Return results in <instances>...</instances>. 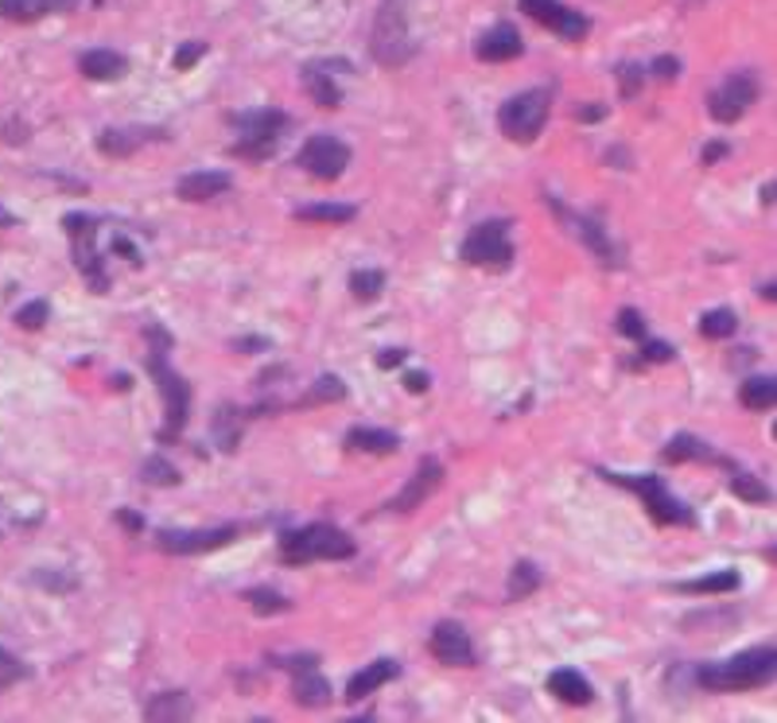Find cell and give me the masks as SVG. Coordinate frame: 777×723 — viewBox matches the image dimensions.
Wrapping results in <instances>:
<instances>
[{"label":"cell","mask_w":777,"mask_h":723,"mask_svg":"<svg viewBox=\"0 0 777 723\" xmlns=\"http://www.w3.org/2000/svg\"><path fill=\"white\" fill-rule=\"evenodd\" d=\"M727 152H731L727 140H712V144H708L704 157H700V160H704V168H712V164H720V160L727 157Z\"/></svg>","instance_id":"obj_50"},{"label":"cell","mask_w":777,"mask_h":723,"mask_svg":"<svg viewBox=\"0 0 777 723\" xmlns=\"http://www.w3.org/2000/svg\"><path fill=\"white\" fill-rule=\"evenodd\" d=\"M738 331V315L731 307H712L700 315V335L704 338H731Z\"/></svg>","instance_id":"obj_36"},{"label":"cell","mask_w":777,"mask_h":723,"mask_svg":"<svg viewBox=\"0 0 777 723\" xmlns=\"http://www.w3.org/2000/svg\"><path fill=\"white\" fill-rule=\"evenodd\" d=\"M552 114V90L537 86V90H521L498 109V129L506 132L514 144H532L544 132Z\"/></svg>","instance_id":"obj_7"},{"label":"cell","mask_w":777,"mask_h":723,"mask_svg":"<svg viewBox=\"0 0 777 723\" xmlns=\"http://www.w3.org/2000/svg\"><path fill=\"white\" fill-rule=\"evenodd\" d=\"M203 55H206V43H203V40H187V43H183V47L172 55V66L183 75V71H191V66H195Z\"/></svg>","instance_id":"obj_44"},{"label":"cell","mask_w":777,"mask_h":723,"mask_svg":"<svg viewBox=\"0 0 777 723\" xmlns=\"http://www.w3.org/2000/svg\"><path fill=\"white\" fill-rule=\"evenodd\" d=\"M618 335H626V338H634V343H641V338L649 335L646 315H641L638 307H622V312H618Z\"/></svg>","instance_id":"obj_41"},{"label":"cell","mask_w":777,"mask_h":723,"mask_svg":"<svg viewBox=\"0 0 777 723\" xmlns=\"http://www.w3.org/2000/svg\"><path fill=\"white\" fill-rule=\"evenodd\" d=\"M715 467L727 471V475H731L727 486H731V490H735L743 501H758V506H762V501H774V490H769L766 483H758V478H754L746 467H738L735 460H727V455H715Z\"/></svg>","instance_id":"obj_26"},{"label":"cell","mask_w":777,"mask_h":723,"mask_svg":"<svg viewBox=\"0 0 777 723\" xmlns=\"http://www.w3.org/2000/svg\"><path fill=\"white\" fill-rule=\"evenodd\" d=\"M397 677H401V661H393V658L369 661L361 673L350 677V684H346V700H350V704H361V700L374 697L377 689H385V684L397 681Z\"/></svg>","instance_id":"obj_18"},{"label":"cell","mask_w":777,"mask_h":723,"mask_svg":"<svg viewBox=\"0 0 777 723\" xmlns=\"http://www.w3.org/2000/svg\"><path fill=\"white\" fill-rule=\"evenodd\" d=\"M277 552H280V564L300 568V564H311V560H350L354 552H358V544L350 541L346 529L331 526V521H311V526L280 533Z\"/></svg>","instance_id":"obj_3"},{"label":"cell","mask_w":777,"mask_h":723,"mask_svg":"<svg viewBox=\"0 0 777 723\" xmlns=\"http://www.w3.org/2000/svg\"><path fill=\"white\" fill-rule=\"evenodd\" d=\"M148 338H152V350H148V374L160 386V397H164V428L155 432L160 444H172V440L183 436L191 417V386L183 374H175L168 366V350H172V335H168L160 323H148Z\"/></svg>","instance_id":"obj_1"},{"label":"cell","mask_w":777,"mask_h":723,"mask_svg":"<svg viewBox=\"0 0 777 723\" xmlns=\"http://www.w3.org/2000/svg\"><path fill=\"white\" fill-rule=\"evenodd\" d=\"M440 483H443V463L435 460V455H424V460L417 463V471H412V478L404 483V490L397 494V498H389L381 506V510H389V514H412V510H420L428 498H432L435 490H440Z\"/></svg>","instance_id":"obj_16"},{"label":"cell","mask_w":777,"mask_h":723,"mask_svg":"<svg viewBox=\"0 0 777 723\" xmlns=\"http://www.w3.org/2000/svg\"><path fill=\"white\" fill-rule=\"evenodd\" d=\"M295 168H303L311 180L335 183V180H343V172L350 168V149H346L338 137H331V132H315V137L303 140V149L295 152Z\"/></svg>","instance_id":"obj_10"},{"label":"cell","mask_w":777,"mask_h":723,"mask_svg":"<svg viewBox=\"0 0 777 723\" xmlns=\"http://www.w3.org/2000/svg\"><path fill=\"white\" fill-rule=\"evenodd\" d=\"M521 51H525V40L514 24H494L490 32H483L475 43V55L483 58V63H509V58H517Z\"/></svg>","instance_id":"obj_19"},{"label":"cell","mask_w":777,"mask_h":723,"mask_svg":"<svg viewBox=\"0 0 777 723\" xmlns=\"http://www.w3.org/2000/svg\"><path fill=\"white\" fill-rule=\"evenodd\" d=\"M606 114H611L606 106H598V101H587V106L575 109V121H603Z\"/></svg>","instance_id":"obj_51"},{"label":"cell","mask_w":777,"mask_h":723,"mask_svg":"<svg viewBox=\"0 0 777 723\" xmlns=\"http://www.w3.org/2000/svg\"><path fill=\"white\" fill-rule=\"evenodd\" d=\"M549 692L557 700H564V704H572V708H587L591 700H595V689H591V681L580 673V669H552Z\"/></svg>","instance_id":"obj_23"},{"label":"cell","mask_w":777,"mask_h":723,"mask_svg":"<svg viewBox=\"0 0 777 723\" xmlns=\"http://www.w3.org/2000/svg\"><path fill=\"white\" fill-rule=\"evenodd\" d=\"M598 475L606 478V483L622 486V490H634L641 498V506L649 510V518L657 521V526H684L692 529L695 526V514L688 510L684 501L677 498V494L665 486V478L657 475H626V471H606L598 467Z\"/></svg>","instance_id":"obj_5"},{"label":"cell","mask_w":777,"mask_h":723,"mask_svg":"<svg viewBox=\"0 0 777 723\" xmlns=\"http://www.w3.org/2000/svg\"><path fill=\"white\" fill-rule=\"evenodd\" d=\"M9 226H17V214L4 211V206H0V230H9Z\"/></svg>","instance_id":"obj_56"},{"label":"cell","mask_w":777,"mask_h":723,"mask_svg":"<svg viewBox=\"0 0 777 723\" xmlns=\"http://www.w3.org/2000/svg\"><path fill=\"white\" fill-rule=\"evenodd\" d=\"M369 51L381 66H404L417 55V43L404 24V0H385L381 12L374 20V35H369Z\"/></svg>","instance_id":"obj_8"},{"label":"cell","mask_w":777,"mask_h":723,"mask_svg":"<svg viewBox=\"0 0 777 723\" xmlns=\"http://www.w3.org/2000/svg\"><path fill=\"white\" fill-rule=\"evenodd\" d=\"M350 292H354V300H361V304H374V300L385 292V272L354 269L350 272Z\"/></svg>","instance_id":"obj_37"},{"label":"cell","mask_w":777,"mask_h":723,"mask_svg":"<svg viewBox=\"0 0 777 723\" xmlns=\"http://www.w3.org/2000/svg\"><path fill=\"white\" fill-rule=\"evenodd\" d=\"M738 401L751 412H769L777 401V381L769 378V374L766 378H746L743 386H738Z\"/></svg>","instance_id":"obj_30"},{"label":"cell","mask_w":777,"mask_h":723,"mask_svg":"<svg viewBox=\"0 0 777 723\" xmlns=\"http://www.w3.org/2000/svg\"><path fill=\"white\" fill-rule=\"evenodd\" d=\"M649 75H654L657 83H677L680 78V58L677 55H657L654 63H649Z\"/></svg>","instance_id":"obj_46"},{"label":"cell","mask_w":777,"mask_h":723,"mask_svg":"<svg viewBox=\"0 0 777 723\" xmlns=\"http://www.w3.org/2000/svg\"><path fill=\"white\" fill-rule=\"evenodd\" d=\"M234 187L229 172H191L175 183V195L187 198V203H206V198H218Z\"/></svg>","instance_id":"obj_22"},{"label":"cell","mask_w":777,"mask_h":723,"mask_svg":"<svg viewBox=\"0 0 777 723\" xmlns=\"http://www.w3.org/2000/svg\"><path fill=\"white\" fill-rule=\"evenodd\" d=\"M300 78H303V86H307L311 101H315L320 109L343 106V86H338V78L331 75V63H307Z\"/></svg>","instance_id":"obj_21"},{"label":"cell","mask_w":777,"mask_h":723,"mask_svg":"<svg viewBox=\"0 0 777 723\" xmlns=\"http://www.w3.org/2000/svg\"><path fill=\"white\" fill-rule=\"evenodd\" d=\"M466 265L475 269H494L506 272L514 265V241H509V218H490V223H478L475 230L466 234L463 249H458Z\"/></svg>","instance_id":"obj_9"},{"label":"cell","mask_w":777,"mask_h":723,"mask_svg":"<svg viewBox=\"0 0 777 723\" xmlns=\"http://www.w3.org/2000/svg\"><path fill=\"white\" fill-rule=\"evenodd\" d=\"M762 300H769V304H774L777 300V288H774V280H769V284H762V292H758Z\"/></svg>","instance_id":"obj_57"},{"label":"cell","mask_w":777,"mask_h":723,"mask_svg":"<svg viewBox=\"0 0 777 723\" xmlns=\"http://www.w3.org/2000/svg\"><path fill=\"white\" fill-rule=\"evenodd\" d=\"M521 12H529L537 24L552 28V32H557L560 40H568V43H583L587 40V32H591V20L583 17V12L560 4V0H521Z\"/></svg>","instance_id":"obj_15"},{"label":"cell","mask_w":777,"mask_h":723,"mask_svg":"<svg viewBox=\"0 0 777 723\" xmlns=\"http://www.w3.org/2000/svg\"><path fill=\"white\" fill-rule=\"evenodd\" d=\"M544 203H549V211L557 214L560 223L568 226V230L575 234V238L583 241V246L591 249V253L598 257V265H606V269H622V249L614 246V238H611V230H606L598 218H587V214H575V211H568L564 203H560L557 195H544Z\"/></svg>","instance_id":"obj_11"},{"label":"cell","mask_w":777,"mask_h":723,"mask_svg":"<svg viewBox=\"0 0 777 723\" xmlns=\"http://www.w3.org/2000/svg\"><path fill=\"white\" fill-rule=\"evenodd\" d=\"M226 121L238 129V140L229 144V157L253 160V164L277 157L280 140H284V129H288V114H280V109H272V106L229 114Z\"/></svg>","instance_id":"obj_4"},{"label":"cell","mask_w":777,"mask_h":723,"mask_svg":"<svg viewBox=\"0 0 777 723\" xmlns=\"http://www.w3.org/2000/svg\"><path fill=\"white\" fill-rule=\"evenodd\" d=\"M404 358H409L404 350H381L377 354V366H381V370H393V366H404Z\"/></svg>","instance_id":"obj_53"},{"label":"cell","mask_w":777,"mask_h":723,"mask_svg":"<svg viewBox=\"0 0 777 723\" xmlns=\"http://www.w3.org/2000/svg\"><path fill=\"white\" fill-rule=\"evenodd\" d=\"M331 681L320 673V666H311V669H295V681H292V700L300 708H323V704H331Z\"/></svg>","instance_id":"obj_25"},{"label":"cell","mask_w":777,"mask_h":723,"mask_svg":"<svg viewBox=\"0 0 777 723\" xmlns=\"http://www.w3.org/2000/svg\"><path fill=\"white\" fill-rule=\"evenodd\" d=\"M269 338H234V350H269Z\"/></svg>","instance_id":"obj_54"},{"label":"cell","mask_w":777,"mask_h":723,"mask_svg":"<svg viewBox=\"0 0 777 723\" xmlns=\"http://www.w3.org/2000/svg\"><path fill=\"white\" fill-rule=\"evenodd\" d=\"M148 720H187L191 715V700L187 692H155L144 704Z\"/></svg>","instance_id":"obj_31"},{"label":"cell","mask_w":777,"mask_h":723,"mask_svg":"<svg viewBox=\"0 0 777 723\" xmlns=\"http://www.w3.org/2000/svg\"><path fill=\"white\" fill-rule=\"evenodd\" d=\"M715 455L720 452H712V444L695 440L692 432H677V436L661 447L665 463H715Z\"/></svg>","instance_id":"obj_27"},{"label":"cell","mask_w":777,"mask_h":723,"mask_svg":"<svg viewBox=\"0 0 777 723\" xmlns=\"http://www.w3.org/2000/svg\"><path fill=\"white\" fill-rule=\"evenodd\" d=\"M401 447V436L397 432H385V428H369V424H354L346 432V452H361V455H393Z\"/></svg>","instance_id":"obj_24"},{"label":"cell","mask_w":777,"mask_h":723,"mask_svg":"<svg viewBox=\"0 0 777 723\" xmlns=\"http://www.w3.org/2000/svg\"><path fill=\"white\" fill-rule=\"evenodd\" d=\"M754 101H758V78L751 71H738V75H727L708 94V114L720 125H735L738 117L751 114Z\"/></svg>","instance_id":"obj_12"},{"label":"cell","mask_w":777,"mask_h":723,"mask_svg":"<svg viewBox=\"0 0 777 723\" xmlns=\"http://www.w3.org/2000/svg\"><path fill=\"white\" fill-rule=\"evenodd\" d=\"M241 526H214V529H160L155 544L168 557H198V552L226 549L229 541H238Z\"/></svg>","instance_id":"obj_13"},{"label":"cell","mask_w":777,"mask_h":723,"mask_svg":"<svg viewBox=\"0 0 777 723\" xmlns=\"http://www.w3.org/2000/svg\"><path fill=\"white\" fill-rule=\"evenodd\" d=\"M774 661L777 649L769 646H754L743 649L727 661H712V666L695 669V684L708 692H746V689H762V684L774 681Z\"/></svg>","instance_id":"obj_2"},{"label":"cell","mask_w":777,"mask_h":723,"mask_svg":"<svg viewBox=\"0 0 777 723\" xmlns=\"http://www.w3.org/2000/svg\"><path fill=\"white\" fill-rule=\"evenodd\" d=\"M35 584H40V587H47V592H71V587H74V580H71V575H66V580H63V575H55V572H35Z\"/></svg>","instance_id":"obj_48"},{"label":"cell","mask_w":777,"mask_h":723,"mask_svg":"<svg viewBox=\"0 0 777 723\" xmlns=\"http://www.w3.org/2000/svg\"><path fill=\"white\" fill-rule=\"evenodd\" d=\"M140 478L152 486H175L180 483V471L172 467V463L164 460V455H148L144 467H140Z\"/></svg>","instance_id":"obj_39"},{"label":"cell","mask_w":777,"mask_h":723,"mask_svg":"<svg viewBox=\"0 0 777 723\" xmlns=\"http://www.w3.org/2000/svg\"><path fill=\"white\" fill-rule=\"evenodd\" d=\"M98 226H101L98 214H86V211L63 214V230H66V238H71L74 269L83 272L86 284L101 296V292H109V272H106V261H101V253H98Z\"/></svg>","instance_id":"obj_6"},{"label":"cell","mask_w":777,"mask_h":723,"mask_svg":"<svg viewBox=\"0 0 777 723\" xmlns=\"http://www.w3.org/2000/svg\"><path fill=\"white\" fill-rule=\"evenodd\" d=\"M641 358H638V366H646V362H672L677 358V350H672L669 343H657V338H641Z\"/></svg>","instance_id":"obj_45"},{"label":"cell","mask_w":777,"mask_h":723,"mask_svg":"<svg viewBox=\"0 0 777 723\" xmlns=\"http://www.w3.org/2000/svg\"><path fill=\"white\" fill-rule=\"evenodd\" d=\"M641 83H646V71L638 63H622L618 66V86H622V98H638Z\"/></svg>","instance_id":"obj_43"},{"label":"cell","mask_w":777,"mask_h":723,"mask_svg":"<svg viewBox=\"0 0 777 723\" xmlns=\"http://www.w3.org/2000/svg\"><path fill=\"white\" fill-rule=\"evenodd\" d=\"M428 654H432L440 666H451V669H471L478 661L471 634H466L458 623H451V618L432 626V634H428Z\"/></svg>","instance_id":"obj_14"},{"label":"cell","mask_w":777,"mask_h":723,"mask_svg":"<svg viewBox=\"0 0 777 723\" xmlns=\"http://www.w3.org/2000/svg\"><path fill=\"white\" fill-rule=\"evenodd\" d=\"M241 412L234 404H222L218 417H214V436H218V447L222 452H238V440H241V424H238Z\"/></svg>","instance_id":"obj_35"},{"label":"cell","mask_w":777,"mask_h":723,"mask_svg":"<svg viewBox=\"0 0 777 723\" xmlns=\"http://www.w3.org/2000/svg\"><path fill=\"white\" fill-rule=\"evenodd\" d=\"M117 521H121L129 533H144V518H140V514H132L129 506H125V510H117Z\"/></svg>","instance_id":"obj_52"},{"label":"cell","mask_w":777,"mask_h":723,"mask_svg":"<svg viewBox=\"0 0 777 723\" xmlns=\"http://www.w3.org/2000/svg\"><path fill=\"white\" fill-rule=\"evenodd\" d=\"M51 9H55V0H0V20L32 24V20L47 17Z\"/></svg>","instance_id":"obj_33"},{"label":"cell","mask_w":777,"mask_h":723,"mask_svg":"<svg viewBox=\"0 0 777 723\" xmlns=\"http://www.w3.org/2000/svg\"><path fill=\"white\" fill-rule=\"evenodd\" d=\"M28 677H32V669H28L17 654H9V649L0 646V689H12V684L28 681Z\"/></svg>","instance_id":"obj_40"},{"label":"cell","mask_w":777,"mask_h":723,"mask_svg":"<svg viewBox=\"0 0 777 723\" xmlns=\"http://www.w3.org/2000/svg\"><path fill=\"white\" fill-rule=\"evenodd\" d=\"M672 587L684 595H731L743 587V575H738L735 568H723V572L700 575V580H688V584H672Z\"/></svg>","instance_id":"obj_29"},{"label":"cell","mask_w":777,"mask_h":723,"mask_svg":"<svg viewBox=\"0 0 777 723\" xmlns=\"http://www.w3.org/2000/svg\"><path fill=\"white\" fill-rule=\"evenodd\" d=\"M540 587V572L532 560H517L514 568H509V584H506V600L509 603H521L529 600L532 592Z\"/></svg>","instance_id":"obj_32"},{"label":"cell","mask_w":777,"mask_h":723,"mask_svg":"<svg viewBox=\"0 0 777 723\" xmlns=\"http://www.w3.org/2000/svg\"><path fill=\"white\" fill-rule=\"evenodd\" d=\"M78 71H83L90 83H117V78L129 75V58L114 47H90L78 55Z\"/></svg>","instance_id":"obj_20"},{"label":"cell","mask_w":777,"mask_h":723,"mask_svg":"<svg viewBox=\"0 0 777 723\" xmlns=\"http://www.w3.org/2000/svg\"><path fill=\"white\" fill-rule=\"evenodd\" d=\"M295 223H327V226H343L358 218V206L354 203H311V206H295L292 211Z\"/></svg>","instance_id":"obj_28"},{"label":"cell","mask_w":777,"mask_h":723,"mask_svg":"<svg viewBox=\"0 0 777 723\" xmlns=\"http://www.w3.org/2000/svg\"><path fill=\"white\" fill-rule=\"evenodd\" d=\"M404 389H409V393H428V389H432V378H428L424 370H409L404 374Z\"/></svg>","instance_id":"obj_49"},{"label":"cell","mask_w":777,"mask_h":723,"mask_svg":"<svg viewBox=\"0 0 777 723\" xmlns=\"http://www.w3.org/2000/svg\"><path fill=\"white\" fill-rule=\"evenodd\" d=\"M331 401H346V386H343V378H335V374H323L300 404L303 409H311V404H331Z\"/></svg>","instance_id":"obj_38"},{"label":"cell","mask_w":777,"mask_h":723,"mask_svg":"<svg viewBox=\"0 0 777 723\" xmlns=\"http://www.w3.org/2000/svg\"><path fill=\"white\" fill-rule=\"evenodd\" d=\"M269 666H277V669H311V666H320V658H315V654H292V658H277V654H272L269 658Z\"/></svg>","instance_id":"obj_47"},{"label":"cell","mask_w":777,"mask_h":723,"mask_svg":"<svg viewBox=\"0 0 777 723\" xmlns=\"http://www.w3.org/2000/svg\"><path fill=\"white\" fill-rule=\"evenodd\" d=\"M47 320H51L47 300H32V304H24V307H20V312H17V323H20V327H24V331H40Z\"/></svg>","instance_id":"obj_42"},{"label":"cell","mask_w":777,"mask_h":723,"mask_svg":"<svg viewBox=\"0 0 777 723\" xmlns=\"http://www.w3.org/2000/svg\"><path fill=\"white\" fill-rule=\"evenodd\" d=\"M148 140H164V129H144V125H129V129H101L98 132V152L106 160H125L137 149H144Z\"/></svg>","instance_id":"obj_17"},{"label":"cell","mask_w":777,"mask_h":723,"mask_svg":"<svg viewBox=\"0 0 777 723\" xmlns=\"http://www.w3.org/2000/svg\"><path fill=\"white\" fill-rule=\"evenodd\" d=\"M246 603L253 607V615H261V618L288 615V611H292V600H288V595H280L277 587H249Z\"/></svg>","instance_id":"obj_34"},{"label":"cell","mask_w":777,"mask_h":723,"mask_svg":"<svg viewBox=\"0 0 777 723\" xmlns=\"http://www.w3.org/2000/svg\"><path fill=\"white\" fill-rule=\"evenodd\" d=\"M774 191H777V187H774V180H769L766 187L758 191V195H762V206H774Z\"/></svg>","instance_id":"obj_55"}]
</instances>
